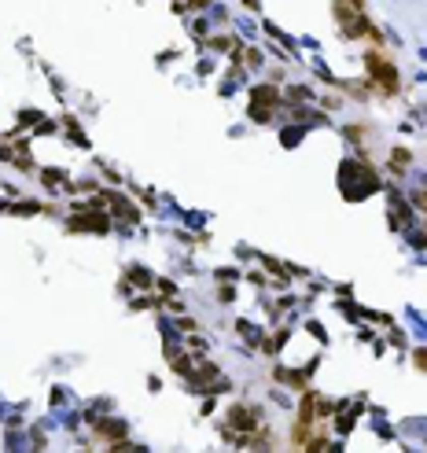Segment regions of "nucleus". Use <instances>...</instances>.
<instances>
[{"label": "nucleus", "mask_w": 427, "mask_h": 453, "mask_svg": "<svg viewBox=\"0 0 427 453\" xmlns=\"http://www.w3.org/2000/svg\"><path fill=\"white\" fill-rule=\"evenodd\" d=\"M368 70L376 74V81L379 85H383L387 92H398V70H394V63H387V59L383 55H368Z\"/></svg>", "instance_id": "obj_1"}, {"label": "nucleus", "mask_w": 427, "mask_h": 453, "mask_svg": "<svg viewBox=\"0 0 427 453\" xmlns=\"http://www.w3.org/2000/svg\"><path fill=\"white\" fill-rule=\"evenodd\" d=\"M70 229H77V232H107V221L103 217H92V214H85V217H77V221H70Z\"/></svg>", "instance_id": "obj_2"}, {"label": "nucleus", "mask_w": 427, "mask_h": 453, "mask_svg": "<svg viewBox=\"0 0 427 453\" xmlns=\"http://www.w3.org/2000/svg\"><path fill=\"white\" fill-rule=\"evenodd\" d=\"M232 428H254V413H250V409H240V405H236V409H232Z\"/></svg>", "instance_id": "obj_3"}, {"label": "nucleus", "mask_w": 427, "mask_h": 453, "mask_svg": "<svg viewBox=\"0 0 427 453\" xmlns=\"http://www.w3.org/2000/svg\"><path fill=\"white\" fill-rule=\"evenodd\" d=\"M100 431H103V435H122L125 424H115V420H100Z\"/></svg>", "instance_id": "obj_4"}, {"label": "nucleus", "mask_w": 427, "mask_h": 453, "mask_svg": "<svg viewBox=\"0 0 427 453\" xmlns=\"http://www.w3.org/2000/svg\"><path fill=\"white\" fill-rule=\"evenodd\" d=\"M416 365H420V369L427 372V350H416Z\"/></svg>", "instance_id": "obj_5"}]
</instances>
